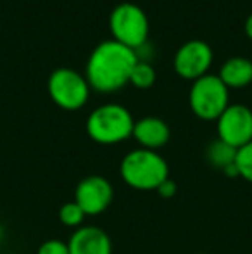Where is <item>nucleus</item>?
I'll use <instances>...</instances> for the list:
<instances>
[{
	"mask_svg": "<svg viewBox=\"0 0 252 254\" xmlns=\"http://www.w3.org/2000/svg\"><path fill=\"white\" fill-rule=\"evenodd\" d=\"M235 157H237V149L232 147L230 144H226V142L219 140V138L212 140L205 147V159L216 170H221V171L228 170L230 166L235 164Z\"/></svg>",
	"mask_w": 252,
	"mask_h": 254,
	"instance_id": "obj_13",
	"label": "nucleus"
},
{
	"mask_svg": "<svg viewBox=\"0 0 252 254\" xmlns=\"http://www.w3.org/2000/svg\"><path fill=\"white\" fill-rule=\"evenodd\" d=\"M131 137L138 142L142 149H149V151H157V149L164 147L171 138V130H169L168 123L157 116H145L135 121L133 133Z\"/></svg>",
	"mask_w": 252,
	"mask_h": 254,
	"instance_id": "obj_11",
	"label": "nucleus"
},
{
	"mask_svg": "<svg viewBox=\"0 0 252 254\" xmlns=\"http://www.w3.org/2000/svg\"><path fill=\"white\" fill-rule=\"evenodd\" d=\"M155 192H157L159 197H162V199H173L176 195V192H178V187H176V184L171 178H168V180H164L159 185Z\"/></svg>",
	"mask_w": 252,
	"mask_h": 254,
	"instance_id": "obj_18",
	"label": "nucleus"
},
{
	"mask_svg": "<svg viewBox=\"0 0 252 254\" xmlns=\"http://www.w3.org/2000/svg\"><path fill=\"white\" fill-rule=\"evenodd\" d=\"M69 254H112L111 237L102 228L83 225L67 241Z\"/></svg>",
	"mask_w": 252,
	"mask_h": 254,
	"instance_id": "obj_10",
	"label": "nucleus"
},
{
	"mask_svg": "<svg viewBox=\"0 0 252 254\" xmlns=\"http://www.w3.org/2000/svg\"><path fill=\"white\" fill-rule=\"evenodd\" d=\"M85 218H87V214L83 213V209L74 201L64 202L61 209H59V220H61V223L67 228H73V230L83 227Z\"/></svg>",
	"mask_w": 252,
	"mask_h": 254,
	"instance_id": "obj_15",
	"label": "nucleus"
},
{
	"mask_svg": "<svg viewBox=\"0 0 252 254\" xmlns=\"http://www.w3.org/2000/svg\"><path fill=\"white\" fill-rule=\"evenodd\" d=\"M212 64V49L207 42L189 40L176 51L173 66L180 76L187 80H197V78L207 74L209 66Z\"/></svg>",
	"mask_w": 252,
	"mask_h": 254,
	"instance_id": "obj_9",
	"label": "nucleus"
},
{
	"mask_svg": "<svg viewBox=\"0 0 252 254\" xmlns=\"http://www.w3.org/2000/svg\"><path fill=\"white\" fill-rule=\"evenodd\" d=\"M155 81V69L152 67L151 63L147 61L138 59V63L135 64L133 71L130 74V83L137 88H149L152 87Z\"/></svg>",
	"mask_w": 252,
	"mask_h": 254,
	"instance_id": "obj_14",
	"label": "nucleus"
},
{
	"mask_svg": "<svg viewBox=\"0 0 252 254\" xmlns=\"http://www.w3.org/2000/svg\"><path fill=\"white\" fill-rule=\"evenodd\" d=\"M135 120L121 104H102L87 118V133L101 145H114L131 137Z\"/></svg>",
	"mask_w": 252,
	"mask_h": 254,
	"instance_id": "obj_3",
	"label": "nucleus"
},
{
	"mask_svg": "<svg viewBox=\"0 0 252 254\" xmlns=\"http://www.w3.org/2000/svg\"><path fill=\"white\" fill-rule=\"evenodd\" d=\"M192 113L204 121H216L230 106L228 87L218 74H204L194 80L189 92Z\"/></svg>",
	"mask_w": 252,
	"mask_h": 254,
	"instance_id": "obj_4",
	"label": "nucleus"
},
{
	"mask_svg": "<svg viewBox=\"0 0 252 254\" xmlns=\"http://www.w3.org/2000/svg\"><path fill=\"white\" fill-rule=\"evenodd\" d=\"M114 187L105 177L88 175L81 178L74 190V202L83 209L87 216H99L112 204Z\"/></svg>",
	"mask_w": 252,
	"mask_h": 254,
	"instance_id": "obj_8",
	"label": "nucleus"
},
{
	"mask_svg": "<svg viewBox=\"0 0 252 254\" xmlns=\"http://www.w3.org/2000/svg\"><path fill=\"white\" fill-rule=\"evenodd\" d=\"M219 78L228 88H242L252 83V61L242 56L230 57L219 69Z\"/></svg>",
	"mask_w": 252,
	"mask_h": 254,
	"instance_id": "obj_12",
	"label": "nucleus"
},
{
	"mask_svg": "<svg viewBox=\"0 0 252 254\" xmlns=\"http://www.w3.org/2000/svg\"><path fill=\"white\" fill-rule=\"evenodd\" d=\"M121 180L135 190L151 192L169 178V164L157 151L133 149L119 164Z\"/></svg>",
	"mask_w": 252,
	"mask_h": 254,
	"instance_id": "obj_2",
	"label": "nucleus"
},
{
	"mask_svg": "<svg viewBox=\"0 0 252 254\" xmlns=\"http://www.w3.org/2000/svg\"><path fill=\"white\" fill-rule=\"evenodd\" d=\"M109 28L116 42L126 47L137 49L144 47L149 38V17L140 5L131 2L118 3L111 10Z\"/></svg>",
	"mask_w": 252,
	"mask_h": 254,
	"instance_id": "obj_5",
	"label": "nucleus"
},
{
	"mask_svg": "<svg viewBox=\"0 0 252 254\" xmlns=\"http://www.w3.org/2000/svg\"><path fill=\"white\" fill-rule=\"evenodd\" d=\"M218 138L239 151L252 142V111L244 104H230L216 120Z\"/></svg>",
	"mask_w": 252,
	"mask_h": 254,
	"instance_id": "obj_7",
	"label": "nucleus"
},
{
	"mask_svg": "<svg viewBox=\"0 0 252 254\" xmlns=\"http://www.w3.org/2000/svg\"><path fill=\"white\" fill-rule=\"evenodd\" d=\"M47 87L52 101L66 111L81 109L90 97L87 76L71 67H57L52 71Z\"/></svg>",
	"mask_w": 252,
	"mask_h": 254,
	"instance_id": "obj_6",
	"label": "nucleus"
},
{
	"mask_svg": "<svg viewBox=\"0 0 252 254\" xmlns=\"http://www.w3.org/2000/svg\"><path fill=\"white\" fill-rule=\"evenodd\" d=\"M138 63L133 49L112 40L101 42L92 51L87 63V81L99 92H116L130 83V74Z\"/></svg>",
	"mask_w": 252,
	"mask_h": 254,
	"instance_id": "obj_1",
	"label": "nucleus"
},
{
	"mask_svg": "<svg viewBox=\"0 0 252 254\" xmlns=\"http://www.w3.org/2000/svg\"><path fill=\"white\" fill-rule=\"evenodd\" d=\"M37 254H69V248H67V242L59 239H49L42 242Z\"/></svg>",
	"mask_w": 252,
	"mask_h": 254,
	"instance_id": "obj_17",
	"label": "nucleus"
},
{
	"mask_svg": "<svg viewBox=\"0 0 252 254\" xmlns=\"http://www.w3.org/2000/svg\"><path fill=\"white\" fill-rule=\"evenodd\" d=\"M2 235H3V230H2V227H0V239H2Z\"/></svg>",
	"mask_w": 252,
	"mask_h": 254,
	"instance_id": "obj_20",
	"label": "nucleus"
},
{
	"mask_svg": "<svg viewBox=\"0 0 252 254\" xmlns=\"http://www.w3.org/2000/svg\"><path fill=\"white\" fill-rule=\"evenodd\" d=\"M235 166L237 171H239V177L252 184V142L237 151Z\"/></svg>",
	"mask_w": 252,
	"mask_h": 254,
	"instance_id": "obj_16",
	"label": "nucleus"
},
{
	"mask_svg": "<svg viewBox=\"0 0 252 254\" xmlns=\"http://www.w3.org/2000/svg\"><path fill=\"white\" fill-rule=\"evenodd\" d=\"M244 30H246V35L252 40V12L247 16L246 23H244Z\"/></svg>",
	"mask_w": 252,
	"mask_h": 254,
	"instance_id": "obj_19",
	"label": "nucleus"
}]
</instances>
